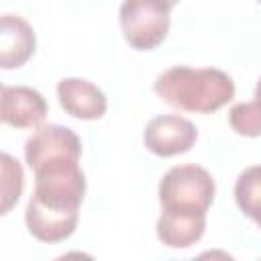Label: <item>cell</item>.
Masks as SVG:
<instances>
[{
	"label": "cell",
	"mask_w": 261,
	"mask_h": 261,
	"mask_svg": "<svg viewBox=\"0 0 261 261\" xmlns=\"http://www.w3.org/2000/svg\"><path fill=\"white\" fill-rule=\"evenodd\" d=\"M35 171V190L24 210L29 232L41 243H61L77 226L86 194L80 159L47 161Z\"/></svg>",
	"instance_id": "6da1fadb"
},
{
	"label": "cell",
	"mask_w": 261,
	"mask_h": 261,
	"mask_svg": "<svg viewBox=\"0 0 261 261\" xmlns=\"http://www.w3.org/2000/svg\"><path fill=\"white\" fill-rule=\"evenodd\" d=\"M155 94L181 112L210 114L232 100L234 82L216 67L175 65L155 80Z\"/></svg>",
	"instance_id": "7a4b0ae2"
},
{
	"label": "cell",
	"mask_w": 261,
	"mask_h": 261,
	"mask_svg": "<svg viewBox=\"0 0 261 261\" xmlns=\"http://www.w3.org/2000/svg\"><path fill=\"white\" fill-rule=\"evenodd\" d=\"M214 194L216 184L200 165H175L159 181V204L167 212L206 214Z\"/></svg>",
	"instance_id": "3957f363"
},
{
	"label": "cell",
	"mask_w": 261,
	"mask_h": 261,
	"mask_svg": "<svg viewBox=\"0 0 261 261\" xmlns=\"http://www.w3.org/2000/svg\"><path fill=\"white\" fill-rule=\"evenodd\" d=\"M169 10L159 0H124L120 4V29L124 41L137 51L159 47L169 31Z\"/></svg>",
	"instance_id": "277c9868"
},
{
	"label": "cell",
	"mask_w": 261,
	"mask_h": 261,
	"mask_svg": "<svg viewBox=\"0 0 261 261\" xmlns=\"http://www.w3.org/2000/svg\"><path fill=\"white\" fill-rule=\"evenodd\" d=\"M80 137L61 124H41L24 143V159L31 169L55 159H80Z\"/></svg>",
	"instance_id": "5b68a950"
},
{
	"label": "cell",
	"mask_w": 261,
	"mask_h": 261,
	"mask_svg": "<svg viewBox=\"0 0 261 261\" xmlns=\"http://www.w3.org/2000/svg\"><path fill=\"white\" fill-rule=\"evenodd\" d=\"M198 139L196 126L177 114H163L155 116L147 122L143 143L145 147L157 157H173L188 153Z\"/></svg>",
	"instance_id": "8992f818"
},
{
	"label": "cell",
	"mask_w": 261,
	"mask_h": 261,
	"mask_svg": "<svg viewBox=\"0 0 261 261\" xmlns=\"http://www.w3.org/2000/svg\"><path fill=\"white\" fill-rule=\"evenodd\" d=\"M47 116L45 98L29 86H2L0 118L14 128H37Z\"/></svg>",
	"instance_id": "52a82bcc"
},
{
	"label": "cell",
	"mask_w": 261,
	"mask_h": 261,
	"mask_svg": "<svg viewBox=\"0 0 261 261\" xmlns=\"http://www.w3.org/2000/svg\"><path fill=\"white\" fill-rule=\"evenodd\" d=\"M57 98L61 108L80 120H98L106 114L108 108L104 92L96 84L80 77L61 80L57 84Z\"/></svg>",
	"instance_id": "ba28073f"
},
{
	"label": "cell",
	"mask_w": 261,
	"mask_h": 261,
	"mask_svg": "<svg viewBox=\"0 0 261 261\" xmlns=\"http://www.w3.org/2000/svg\"><path fill=\"white\" fill-rule=\"evenodd\" d=\"M37 47L33 27L16 14H2L0 18V67L14 69L24 65Z\"/></svg>",
	"instance_id": "9c48e42d"
},
{
	"label": "cell",
	"mask_w": 261,
	"mask_h": 261,
	"mask_svg": "<svg viewBox=\"0 0 261 261\" xmlns=\"http://www.w3.org/2000/svg\"><path fill=\"white\" fill-rule=\"evenodd\" d=\"M206 230V214L161 210L157 220V239L169 249H188L196 245Z\"/></svg>",
	"instance_id": "30bf717a"
},
{
	"label": "cell",
	"mask_w": 261,
	"mask_h": 261,
	"mask_svg": "<svg viewBox=\"0 0 261 261\" xmlns=\"http://www.w3.org/2000/svg\"><path fill=\"white\" fill-rule=\"evenodd\" d=\"M234 200L245 216L261 228V165H251L237 177Z\"/></svg>",
	"instance_id": "8fae6325"
},
{
	"label": "cell",
	"mask_w": 261,
	"mask_h": 261,
	"mask_svg": "<svg viewBox=\"0 0 261 261\" xmlns=\"http://www.w3.org/2000/svg\"><path fill=\"white\" fill-rule=\"evenodd\" d=\"M24 186V175L20 163L8 155H0V214H8L10 208L18 202Z\"/></svg>",
	"instance_id": "7c38bea8"
},
{
	"label": "cell",
	"mask_w": 261,
	"mask_h": 261,
	"mask_svg": "<svg viewBox=\"0 0 261 261\" xmlns=\"http://www.w3.org/2000/svg\"><path fill=\"white\" fill-rule=\"evenodd\" d=\"M230 128L241 137H261V104L253 102H239L228 112Z\"/></svg>",
	"instance_id": "4fadbf2b"
},
{
	"label": "cell",
	"mask_w": 261,
	"mask_h": 261,
	"mask_svg": "<svg viewBox=\"0 0 261 261\" xmlns=\"http://www.w3.org/2000/svg\"><path fill=\"white\" fill-rule=\"evenodd\" d=\"M255 100L261 104V80L257 82V86H255Z\"/></svg>",
	"instance_id": "5bb4252c"
},
{
	"label": "cell",
	"mask_w": 261,
	"mask_h": 261,
	"mask_svg": "<svg viewBox=\"0 0 261 261\" xmlns=\"http://www.w3.org/2000/svg\"><path fill=\"white\" fill-rule=\"evenodd\" d=\"M159 2H161V4H165L167 8H173V6H175L179 0H159Z\"/></svg>",
	"instance_id": "9a60e30c"
},
{
	"label": "cell",
	"mask_w": 261,
	"mask_h": 261,
	"mask_svg": "<svg viewBox=\"0 0 261 261\" xmlns=\"http://www.w3.org/2000/svg\"><path fill=\"white\" fill-rule=\"evenodd\" d=\"M257 2H261V0H257Z\"/></svg>",
	"instance_id": "2e32d148"
}]
</instances>
